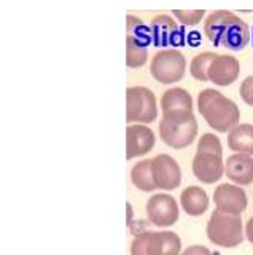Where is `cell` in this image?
I'll return each mask as SVG.
<instances>
[{
    "label": "cell",
    "instance_id": "obj_1",
    "mask_svg": "<svg viewBox=\"0 0 253 255\" xmlns=\"http://www.w3.org/2000/svg\"><path fill=\"white\" fill-rule=\"evenodd\" d=\"M204 34L215 46L231 51H241L250 42L249 24L226 10L213 11L205 18Z\"/></svg>",
    "mask_w": 253,
    "mask_h": 255
},
{
    "label": "cell",
    "instance_id": "obj_2",
    "mask_svg": "<svg viewBox=\"0 0 253 255\" xmlns=\"http://www.w3.org/2000/svg\"><path fill=\"white\" fill-rule=\"evenodd\" d=\"M197 110L212 129L229 132L239 125L241 112L236 102L217 90H202L197 96Z\"/></svg>",
    "mask_w": 253,
    "mask_h": 255
},
{
    "label": "cell",
    "instance_id": "obj_3",
    "mask_svg": "<svg viewBox=\"0 0 253 255\" xmlns=\"http://www.w3.org/2000/svg\"><path fill=\"white\" fill-rule=\"evenodd\" d=\"M197 120L193 112H173L169 115H163L160 122L161 140L175 150L185 148L197 137Z\"/></svg>",
    "mask_w": 253,
    "mask_h": 255
},
{
    "label": "cell",
    "instance_id": "obj_4",
    "mask_svg": "<svg viewBox=\"0 0 253 255\" xmlns=\"http://www.w3.org/2000/svg\"><path fill=\"white\" fill-rule=\"evenodd\" d=\"M207 238L210 243L226 249L239 246L244 241L242 219L239 215H229L215 209L207 223Z\"/></svg>",
    "mask_w": 253,
    "mask_h": 255
},
{
    "label": "cell",
    "instance_id": "obj_5",
    "mask_svg": "<svg viewBox=\"0 0 253 255\" xmlns=\"http://www.w3.org/2000/svg\"><path fill=\"white\" fill-rule=\"evenodd\" d=\"M158 117L156 96L145 86H131L126 90V122L129 125H148Z\"/></svg>",
    "mask_w": 253,
    "mask_h": 255
},
{
    "label": "cell",
    "instance_id": "obj_6",
    "mask_svg": "<svg viewBox=\"0 0 253 255\" xmlns=\"http://www.w3.org/2000/svg\"><path fill=\"white\" fill-rule=\"evenodd\" d=\"M150 72H152L156 82H160L163 85L177 83L185 77L186 59L177 50L158 51L153 56L152 64H150Z\"/></svg>",
    "mask_w": 253,
    "mask_h": 255
},
{
    "label": "cell",
    "instance_id": "obj_7",
    "mask_svg": "<svg viewBox=\"0 0 253 255\" xmlns=\"http://www.w3.org/2000/svg\"><path fill=\"white\" fill-rule=\"evenodd\" d=\"M152 35H148L145 24L139 18L132 14H128V38H126V64L131 69L142 67L148 59V40Z\"/></svg>",
    "mask_w": 253,
    "mask_h": 255
},
{
    "label": "cell",
    "instance_id": "obj_8",
    "mask_svg": "<svg viewBox=\"0 0 253 255\" xmlns=\"http://www.w3.org/2000/svg\"><path fill=\"white\" fill-rule=\"evenodd\" d=\"M147 217L156 227L168 228L178 220V204L168 193L153 195L147 203Z\"/></svg>",
    "mask_w": 253,
    "mask_h": 255
},
{
    "label": "cell",
    "instance_id": "obj_9",
    "mask_svg": "<svg viewBox=\"0 0 253 255\" xmlns=\"http://www.w3.org/2000/svg\"><path fill=\"white\" fill-rule=\"evenodd\" d=\"M152 175L156 188L175 190L181 182V169L172 156L161 153L152 159Z\"/></svg>",
    "mask_w": 253,
    "mask_h": 255
},
{
    "label": "cell",
    "instance_id": "obj_10",
    "mask_svg": "<svg viewBox=\"0 0 253 255\" xmlns=\"http://www.w3.org/2000/svg\"><path fill=\"white\" fill-rule=\"evenodd\" d=\"M213 203L217 209L229 215H241L247 209L249 199L244 188L233 185V183H221L213 191Z\"/></svg>",
    "mask_w": 253,
    "mask_h": 255
},
{
    "label": "cell",
    "instance_id": "obj_11",
    "mask_svg": "<svg viewBox=\"0 0 253 255\" xmlns=\"http://www.w3.org/2000/svg\"><path fill=\"white\" fill-rule=\"evenodd\" d=\"M191 167L194 177L202 183H215L225 174L223 156L209 151H196Z\"/></svg>",
    "mask_w": 253,
    "mask_h": 255
},
{
    "label": "cell",
    "instance_id": "obj_12",
    "mask_svg": "<svg viewBox=\"0 0 253 255\" xmlns=\"http://www.w3.org/2000/svg\"><path fill=\"white\" fill-rule=\"evenodd\" d=\"M155 132L147 125H128L126 128V158L147 155L155 147Z\"/></svg>",
    "mask_w": 253,
    "mask_h": 255
},
{
    "label": "cell",
    "instance_id": "obj_13",
    "mask_svg": "<svg viewBox=\"0 0 253 255\" xmlns=\"http://www.w3.org/2000/svg\"><path fill=\"white\" fill-rule=\"evenodd\" d=\"M241 72V64L231 54H218L209 69V82L218 86L234 83Z\"/></svg>",
    "mask_w": 253,
    "mask_h": 255
},
{
    "label": "cell",
    "instance_id": "obj_14",
    "mask_svg": "<svg viewBox=\"0 0 253 255\" xmlns=\"http://www.w3.org/2000/svg\"><path fill=\"white\" fill-rule=\"evenodd\" d=\"M226 177L237 185H250L253 183V156L234 153L225 163Z\"/></svg>",
    "mask_w": 253,
    "mask_h": 255
},
{
    "label": "cell",
    "instance_id": "obj_15",
    "mask_svg": "<svg viewBox=\"0 0 253 255\" xmlns=\"http://www.w3.org/2000/svg\"><path fill=\"white\" fill-rule=\"evenodd\" d=\"M150 29H152V38L156 46L178 45L175 38L178 37L181 30L178 27V24L168 14L156 16V18H153L152 24H150Z\"/></svg>",
    "mask_w": 253,
    "mask_h": 255
},
{
    "label": "cell",
    "instance_id": "obj_16",
    "mask_svg": "<svg viewBox=\"0 0 253 255\" xmlns=\"http://www.w3.org/2000/svg\"><path fill=\"white\" fill-rule=\"evenodd\" d=\"M181 241L173 231H152L148 255H180Z\"/></svg>",
    "mask_w": 253,
    "mask_h": 255
},
{
    "label": "cell",
    "instance_id": "obj_17",
    "mask_svg": "<svg viewBox=\"0 0 253 255\" xmlns=\"http://www.w3.org/2000/svg\"><path fill=\"white\" fill-rule=\"evenodd\" d=\"M180 204L188 215L199 217L209 209V196L201 187H186L180 195Z\"/></svg>",
    "mask_w": 253,
    "mask_h": 255
},
{
    "label": "cell",
    "instance_id": "obj_18",
    "mask_svg": "<svg viewBox=\"0 0 253 255\" xmlns=\"http://www.w3.org/2000/svg\"><path fill=\"white\" fill-rule=\"evenodd\" d=\"M163 115L173 112H193V98L183 88H170L161 98Z\"/></svg>",
    "mask_w": 253,
    "mask_h": 255
},
{
    "label": "cell",
    "instance_id": "obj_19",
    "mask_svg": "<svg viewBox=\"0 0 253 255\" xmlns=\"http://www.w3.org/2000/svg\"><path fill=\"white\" fill-rule=\"evenodd\" d=\"M228 147L236 153L253 155V125L244 123L228 132Z\"/></svg>",
    "mask_w": 253,
    "mask_h": 255
},
{
    "label": "cell",
    "instance_id": "obj_20",
    "mask_svg": "<svg viewBox=\"0 0 253 255\" xmlns=\"http://www.w3.org/2000/svg\"><path fill=\"white\" fill-rule=\"evenodd\" d=\"M131 180L134 187H137L140 191H155L158 190L153 175H152V159H142L131 171Z\"/></svg>",
    "mask_w": 253,
    "mask_h": 255
},
{
    "label": "cell",
    "instance_id": "obj_21",
    "mask_svg": "<svg viewBox=\"0 0 253 255\" xmlns=\"http://www.w3.org/2000/svg\"><path fill=\"white\" fill-rule=\"evenodd\" d=\"M217 53H199L194 56L191 61V66H189V72H191L193 78H196L197 82H209V69L212 66V62L215 61Z\"/></svg>",
    "mask_w": 253,
    "mask_h": 255
},
{
    "label": "cell",
    "instance_id": "obj_22",
    "mask_svg": "<svg viewBox=\"0 0 253 255\" xmlns=\"http://www.w3.org/2000/svg\"><path fill=\"white\" fill-rule=\"evenodd\" d=\"M197 151H209V153H218L223 155V147L215 134H202L199 142H197Z\"/></svg>",
    "mask_w": 253,
    "mask_h": 255
},
{
    "label": "cell",
    "instance_id": "obj_23",
    "mask_svg": "<svg viewBox=\"0 0 253 255\" xmlns=\"http://www.w3.org/2000/svg\"><path fill=\"white\" fill-rule=\"evenodd\" d=\"M172 13L181 24H185V26H196V24L199 22L204 18V14H205L204 10H191V11L173 10Z\"/></svg>",
    "mask_w": 253,
    "mask_h": 255
},
{
    "label": "cell",
    "instance_id": "obj_24",
    "mask_svg": "<svg viewBox=\"0 0 253 255\" xmlns=\"http://www.w3.org/2000/svg\"><path fill=\"white\" fill-rule=\"evenodd\" d=\"M150 236H152V231H144L134 238L131 244V255H148Z\"/></svg>",
    "mask_w": 253,
    "mask_h": 255
},
{
    "label": "cell",
    "instance_id": "obj_25",
    "mask_svg": "<svg viewBox=\"0 0 253 255\" xmlns=\"http://www.w3.org/2000/svg\"><path fill=\"white\" fill-rule=\"evenodd\" d=\"M239 94H241L242 101L247 104V106L253 107V75L247 77L242 82V85L239 88Z\"/></svg>",
    "mask_w": 253,
    "mask_h": 255
},
{
    "label": "cell",
    "instance_id": "obj_26",
    "mask_svg": "<svg viewBox=\"0 0 253 255\" xmlns=\"http://www.w3.org/2000/svg\"><path fill=\"white\" fill-rule=\"evenodd\" d=\"M180 255H212L210 251L204 246H189Z\"/></svg>",
    "mask_w": 253,
    "mask_h": 255
},
{
    "label": "cell",
    "instance_id": "obj_27",
    "mask_svg": "<svg viewBox=\"0 0 253 255\" xmlns=\"http://www.w3.org/2000/svg\"><path fill=\"white\" fill-rule=\"evenodd\" d=\"M245 236H247L249 243L253 244V217L247 222V225H245Z\"/></svg>",
    "mask_w": 253,
    "mask_h": 255
}]
</instances>
